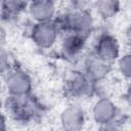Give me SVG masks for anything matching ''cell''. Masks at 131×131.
Instances as JSON below:
<instances>
[{"instance_id": "cell-1", "label": "cell", "mask_w": 131, "mask_h": 131, "mask_svg": "<svg viewBox=\"0 0 131 131\" xmlns=\"http://www.w3.org/2000/svg\"><path fill=\"white\" fill-rule=\"evenodd\" d=\"M5 110L14 122L23 125L33 122L40 113L39 104L30 95L11 96L8 95L5 100Z\"/></svg>"}, {"instance_id": "cell-2", "label": "cell", "mask_w": 131, "mask_h": 131, "mask_svg": "<svg viewBox=\"0 0 131 131\" xmlns=\"http://www.w3.org/2000/svg\"><path fill=\"white\" fill-rule=\"evenodd\" d=\"M63 87L67 94L74 98L85 97L94 92V82L82 70L68 72L64 77Z\"/></svg>"}, {"instance_id": "cell-3", "label": "cell", "mask_w": 131, "mask_h": 131, "mask_svg": "<svg viewBox=\"0 0 131 131\" xmlns=\"http://www.w3.org/2000/svg\"><path fill=\"white\" fill-rule=\"evenodd\" d=\"M4 76L7 92L11 96H26L31 94L32 80L28 73L16 68Z\"/></svg>"}, {"instance_id": "cell-4", "label": "cell", "mask_w": 131, "mask_h": 131, "mask_svg": "<svg viewBox=\"0 0 131 131\" xmlns=\"http://www.w3.org/2000/svg\"><path fill=\"white\" fill-rule=\"evenodd\" d=\"M92 53L98 58L113 63L119 58L120 54V45L117 38L108 32L101 33L94 43Z\"/></svg>"}, {"instance_id": "cell-5", "label": "cell", "mask_w": 131, "mask_h": 131, "mask_svg": "<svg viewBox=\"0 0 131 131\" xmlns=\"http://www.w3.org/2000/svg\"><path fill=\"white\" fill-rule=\"evenodd\" d=\"M59 31L55 26L54 21L46 23H35L31 29V38L34 43L42 48H50L56 41Z\"/></svg>"}, {"instance_id": "cell-6", "label": "cell", "mask_w": 131, "mask_h": 131, "mask_svg": "<svg viewBox=\"0 0 131 131\" xmlns=\"http://www.w3.org/2000/svg\"><path fill=\"white\" fill-rule=\"evenodd\" d=\"M28 12L35 23L52 21L56 17V5L52 1H33L29 3Z\"/></svg>"}, {"instance_id": "cell-7", "label": "cell", "mask_w": 131, "mask_h": 131, "mask_svg": "<svg viewBox=\"0 0 131 131\" xmlns=\"http://www.w3.org/2000/svg\"><path fill=\"white\" fill-rule=\"evenodd\" d=\"M111 69H112V63H108L98 58L93 53H91L85 58L84 67L82 71L93 82H98L103 80L107 76Z\"/></svg>"}, {"instance_id": "cell-8", "label": "cell", "mask_w": 131, "mask_h": 131, "mask_svg": "<svg viewBox=\"0 0 131 131\" xmlns=\"http://www.w3.org/2000/svg\"><path fill=\"white\" fill-rule=\"evenodd\" d=\"M85 124V114L79 105H70L61 113L63 131H82Z\"/></svg>"}, {"instance_id": "cell-9", "label": "cell", "mask_w": 131, "mask_h": 131, "mask_svg": "<svg viewBox=\"0 0 131 131\" xmlns=\"http://www.w3.org/2000/svg\"><path fill=\"white\" fill-rule=\"evenodd\" d=\"M86 40L87 37L80 34H75V33L66 34L61 43V53L64 56V58L68 59L78 58L86 46Z\"/></svg>"}, {"instance_id": "cell-10", "label": "cell", "mask_w": 131, "mask_h": 131, "mask_svg": "<svg viewBox=\"0 0 131 131\" xmlns=\"http://www.w3.org/2000/svg\"><path fill=\"white\" fill-rule=\"evenodd\" d=\"M93 118L100 126L105 125L117 121L118 110L107 97H101L93 106Z\"/></svg>"}, {"instance_id": "cell-11", "label": "cell", "mask_w": 131, "mask_h": 131, "mask_svg": "<svg viewBox=\"0 0 131 131\" xmlns=\"http://www.w3.org/2000/svg\"><path fill=\"white\" fill-rule=\"evenodd\" d=\"M29 2L25 1H18V0H4L1 2V16L2 20L4 21L7 19V21L12 20L15 16H17L19 13L28 10Z\"/></svg>"}, {"instance_id": "cell-12", "label": "cell", "mask_w": 131, "mask_h": 131, "mask_svg": "<svg viewBox=\"0 0 131 131\" xmlns=\"http://www.w3.org/2000/svg\"><path fill=\"white\" fill-rule=\"evenodd\" d=\"M120 2L113 0L96 1L93 3L97 15H99L100 18L105 20L111 19L117 15V13L120 11Z\"/></svg>"}, {"instance_id": "cell-13", "label": "cell", "mask_w": 131, "mask_h": 131, "mask_svg": "<svg viewBox=\"0 0 131 131\" xmlns=\"http://www.w3.org/2000/svg\"><path fill=\"white\" fill-rule=\"evenodd\" d=\"M118 70L124 78L131 80V52L124 54L119 58Z\"/></svg>"}, {"instance_id": "cell-14", "label": "cell", "mask_w": 131, "mask_h": 131, "mask_svg": "<svg viewBox=\"0 0 131 131\" xmlns=\"http://www.w3.org/2000/svg\"><path fill=\"white\" fill-rule=\"evenodd\" d=\"M99 131H124V129H123L121 122H119L117 120V121H114L112 123L101 125L99 128Z\"/></svg>"}, {"instance_id": "cell-15", "label": "cell", "mask_w": 131, "mask_h": 131, "mask_svg": "<svg viewBox=\"0 0 131 131\" xmlns=\"http://www.w3.org/2000/svg\"><path fill=\"white\" fill-rule=\"evenodd\" d=\"M124 38H125V42H126V44L131 48V23H130V24L127 26V28L125 29Z\"/></svg>"}, {"instance_id": "cell-16", "label": "cell", "mask_w": 131, "mask_h": 131, "mask_svg": "<svg viewBox=\"0 0 131 131\" xmlns=\"http://www.w3.org/2000/svg\"><path fill=\"white\" fill-rule=\"evenodd\" d=\"M125 99H126V101L128 102V104H129V106L131 108V84L127 88V91L125 93Z\"/></svg>"}]
</instances>
